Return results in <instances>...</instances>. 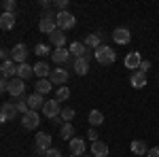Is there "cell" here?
<instances>
[{
	"mask_svg": "<svg viewBox=\"0 0 159 157\" xmlns=\"http://www.w3.org/2000/svg\"><path fill=\"white\" fill-rule=\"evenodd\" d=\"M74 117V109H70V106H64L61 109V115H60V119L64 121V123H70V119Z\"/></svg>",
	"mask_w": 159,
	"mask_h": 157,
	"instance_id": "obj_31",
	"label": "cell"
},
{
	"mask_svg": "<svg viewBox=\"0 0 159 157\" xmlns=\"http://www.w3.org/2000/svg\"><path fill=\"white\" fill-rule=\"evenodd\" d=\"M43 113H45V117L47 119H57L61 115V106H60V100H49V102H45V106H43Z\"/></svg>",
	"mask_w": 159,
	"mask_h": 157,
	"instance_id": "obj_4",
	"label": "cell"
},
{
	"mask_svg": "<svg viewBox=\"0 0 159 157\" xmlns=\"http://www.w3.org/2000/svg\"><path fill=\"white\" fill-rule=\"evenodd\" d=\"M140 64H142V58H140L138 51L127 53V58H125V68H129V70L134 72V68H140Z\"/></svg>",
	"mask_w": 159,
	"mask_h": 157,
	"instance_id": "obj_16",
	"label": "cell"
},
{
	"mask_svg": "<svg viewBox=\"0 0 159 157\" xmlns=\"http://www.w3.org/2000/svg\"><path fill=\"white\" fill-rule=\"evenodd\" d=\"M51 49L47 47V45H43V43H40V45H36V47H34V53H36V55H40V58H43V55H47V53H49Z\"/></svg>",
	"mask_w": 159,
	"mask_h": 157,
	"instance_id": "obj_34",
	"label": "cell"
},
{
	"mask_svg": "<svg viewBox=\"0 0 159 157\" xmlns=\"http://www.w3.org/2000/svg\"><path fill=\"white\" fill-rule=\"evenodd\" d=\"M74 72L79 74V76H83V74L89 72V58H79V60H74Z\"/></svg>",
	"mask_w": 159,
	"mask_h": 157,
	"instance_id": "obj_21",
	"label": "cell"
},
{
	"mask_svg": "<svg viewBox=\"0 0 159 157\" xmlns=\"http://www.w3.org/2000/svg\"><path fill=\"white\" fill-rule=\"evenodd\" d=\"M87 138H89V140H91V142H96V140H98V132H96V130H93V127H91V130H89V132H87Z\"/></svg>",
	"mask_w": 159,
	"mask_h": 157,
	"instance_id": "obj_37",
	"label": "cell"
},
{
	"mask_svg": "<svg viewBox=\"0 0 159 157\" xmlns=\"http://www.w3.org/2000/svg\"><path fill=\"white\" fill-rule=\"evenodd\" d=\"M49 149H51V136L47 132H38L36 134V153L45 155Z\"/></svg>",
	"mask_w": 159,
	"mask_h": 157,
	"instance_id": "obj_6",
	"label": "cell"
},
{
	"mask_svg": "<svg viewBox=\"0 0 159 157\" xmlns=\"http://www.w3.org/2000/svg\"><path fill=\"white\" fill-rule=\"evenodd\" d=\"M49 81L53 85H61V87H64V85H66V81H68V70H66V68H53Z\"/></svg>",
	"mask_w": 159,
	"mask_h": 157,
	"instance_id": "obj_11",
	"label": "cell"
},
{
	"mask_svg": "<svg viewBox=\"0 0 159 157\" xmlns=\"http://www.w3.org/2000/svg\"><path fill=\"white\" fill-rule=\"evenodd\" d=\"M129 149H132V153H134V155H148V146H147L144 140H134Z\"/></svg>",
	"mask_w": 159,
	"mask_h": 157,
	"instance_id": "obj_24",
	"label": "cell"
},
{
	"mask_svg": "<svg viewBox=\"0 0 159 157\" xmlns=\"http://www.w3.org/2000/svg\"><path fill=\"white\" fill-rule=\"evenodd\" d=\"M15 106H17V110L21 113V115H25V113H30V106H28V96H21L17 102H15Z\"/></svg>",
	"mask_w": 159,
	"mask_h": 157,
	"instance_id": "obj_30",
	"label": "cell"
},
{
	"mask_svg": "<svg viewBox=\"0 0 159 157\" xmlns=\"http://www.w3.org/2000/svg\"><path fill=\"white\" fill-rule=\"evenodd\" d=\"M100 43H102V36H100V34H89V36L85 38V45H87V49H91V51H96L98 47H102Z\"/></svg>",
	"mask_w": 159,
	"mask_h": 157,
	"instance_id": "obj_26",
	"label": "cell"
},
{
	"mask_svg": "<svg viewBox=\"0 0 159 157\" xmlns=\"http://www.w3.org/2000/svg\"><path fill=\"white\" fill-rule=\"evenodd\" d=\"M93 58H96L98 64H102V66H110L112 62L117 60V51H112L108 45H102V47H98L93 51Z\"/></svg>",
	"mask_w": 159,
	"mask_h": 157,
	"instance_id": "obj_1",
	"label": "cell"
},
{
	"mask_svg": "<svg viewBox=\"0 0 159 157\" xmlns=\"http://www.w3.org/2000/svg\"><path fill=\"white\" fill-rule=\"evenodd\" d=\"M51 60L55 62V64H66V62L70 60V49H55V51H51Z\"/></svg>",
	"mask_w": 159,
	"mask_h": 157,
	"instance_id": "obj_15",
	"label": "cell"
},
{
	"mask_svg": "<svg viewBox=\"0 0 159 157\" xmlns=\"http://www.w3.org/2000/svg\"><path fill=\"white\" fill-rule=\"evenodd\" d=\"M70 55H72L74 60H79V58H89V49H87L85 43H72L70 45Z\"/></svg>",
	"mask_w": 159,
	"mask_h": 157,
	"instance_id": "obj_13",
	"label": "cell"
},
{
	"mask_svg": "<svg viewBox=\"0 0 159 157\" xmlns=\"http://www.w3.org/2000/svg\"><path fill=\"white\" fill-rule=\"evenodd\" d=\"M68 98H70V89H68L66 85H64V87H60V89H57V96H55V100H60V102L64 100V102H66Z\"/></svg>",
	"mask_w": 159,
	"mask_h": 157,
	"instance_id": "obj_33",
	"label": "cell"
},
{
	"mask_svg": "<svg viewBox=\"0 0 159 157\" xmlns=\"http://www.w3.org/2000/svg\"><path fill=\"white\" fill-rule=\"evenodd\" d=\"M38 30L43 32V34H53L55 30H57V21H55V15H43L40 17V21H38Z\"/></svg>",
	"mask_w": 159,
	"mask_h": 157,
	"instance_id": "obj_2",
	"label": "cell"
},
{
	"mask_svg": "<svg viewBox=\"0 0 159 157\" xmlns=\"http://www.w3.org/2000/svg\"><path fill=\"white\" fill-rule=\"evenodd\" d=\"M70 153L83 157L81 153H85V140H83V138H72V140H70Z\"/></svg>",
	"mask_w": 159,
	"mask_h": 157,
	"instance_id": "obj_22",
	"label": "cell"
},
{
	"mask_svg": "<svg viewBox=\"0 0 159 157\" xmlns=\"http://www.w3.org/2000/svg\"><path fill=\"white\" fill-rule=\"evenodd\" d=\"M55 21H57V28H60V30H70V28H74V24H76L74 15L68 13V11H60L55 15Z\"/></svg>",
	"mask_w": 159,
	"mask_h": 157,
	"instance_id": "obj_3",
	"label": "cell"
},
{
	"mask_svg": "<svg viewBox=\"0 0 159 157\" xmlns=\"http://www.w3.org/2000/svg\"><path fill=\"white\" fill-rule=\"evenodd\" d=\"M83 157H93V155H83Z\"/></svg>",
	"mask_w": 159,
	"mask_h": 157,
	"instance_id": "obj_41",
	"label": "cell"
},
{
	"mask_svg": "<svg viewBox=\"0 0 159 157\" xmlns=\"http://www.w3.org/2000/svg\"><path fill=\"white\" fill-rule=\"evenodd\" d=\"M60 134H61V140H72V136H74V125H72V123H61Z\"/></svg>",
	"mask_w": 159,
	"mask_h": 157,
	"instance_id": "obj_27",
	"label": "cell"
},
{
	"mask_svg": "<svg viewBox=\"0 0 159 157\" xmlns=\"http://www.w3.org/2000/svg\"><path fill=\"white\" fill-rule=\"evenodd\" d=\"M0 28L2 30H13L15 28V15L13 13H2L0 15Z\"/></svg>",
	"mask_w": 159,
	"mask_h": 157,
	"instance_id": "obj_23",
	"label": "cell"
},
{
	"mask_svg": "<svg viewBox=\"0 0 159 157\" xmlns=\"http://www.w3.org/2000/svg\"><path fill=\"white\" fill-rule=\"evenodd\" d=\"M49 40H51V45H55V49H61L66 45V34H64V30L57 28L53 34H49Z\"/></svg>",
	"mask_w": 159,
	"mask_h": 157,
	"instance_id": "obj_19",
	"label": "cell"
},
{
	"mask_svg": "<svg viewBox=\"0 0 159 157\" xmlns=\"http://www.w3.org/2000/svg\"><path fill=\"white\" fill-rule=\"evenodd\" d=\"M148 157H159V146H155V149H148Z\"/></svg>",
	"mask_w": 159,
	"mask_h": 157,
	"instance_id": "obj_40",
	"label": "cell"
},
{
	"mask_svg": "<svg viewBox=\"0 0 159 157\" xmlns=\"http://www.w3.org/2000/svg\"><path fill=\"white\" fill-rule=\"evenodd\" d=\"M28 106H30V110H38V109L43 110V106H45V98L34 91L32 96L28 98Z\"/></svg>",
	"mask_w": 159,
	"mask_h": 157,
	"instance_id": "obj_20",
	"label": "cell"
},
{
	"mask_svg": "<svg viewBox=\"0 0 159 157\" xmlns=\"http://www.w3.org/2000/svg\"><path fill=\"white\" fill-rule=\"evenodd\" d=\"M0 72H2V79H15L17 76V64L13 60H9V62H2V66H0Z\"/></svg>",
	"mask_w": 159,
	"mask_h": 157,
	"instance_id": "obj_12",
	"label": "cell"
},
{
	"mask_svg": "<svg viewBox=\"0 0 159 157\" xmlns=\"http://www.w3.org/2000/svg\"><path fill=\"white\" fill-rule=\"evenodd\" d=\"M138 70H140V72H144V74H147L148 70H151V62H142V64H140V68H138Z\"/></svg>",
	"mask_w": 159,
	"mask_h": 157,
	"instance_id": "obj_38",
	"label": "cell"
},
{
	"mask_svg": "<svg viewBox=\"0 0 159 157\" xmlns=\"http://www.w3.org/2000/svg\"><path fill=\"white\" fill-rule=\"evenodd\" d=\"M25 91V83L24 79H19V76H15V79H11V83H9V94H11V98H21Z\"/></svg>",
	"mask_w": 159,
	"mask_h": 157,
	"instance_id": "obj_8",
	"label": "cell"
},
{
	"mask_svg": "<svg viewBox=\"0 0 159 157\" xmlns=\"http://www.w3.org/2000/svg\"><path fill=\"white\" fill-rule=\"evenodd\" d=\"M87 121L91 123V127L102 125V123H104V115H102L100 110H91V113H89V117H87Z\"/></svg>",
	"mask_w": 159,
	"mask_h": 157,
	"instance_id": "obj_29",
	"label": "cell"
},
{
	"mask_svg": "<svg viewBox=\"0 0 159 157\" xmlns=\"http://www.w3.org/2000/svg\"><path fill=\"white\" fill-rule=\"evenodd\" d=\"M32 68H34V74H36L38 79H47V76H51V72H53V68H49V64L43 62V60L36 62Z\"/></svg>",
	"mask_w": 159,
	"mask_h": 157,
	"instance_id": "obj_14",
	"label": "cell"
},
{
	"mask_svg": "<svg viewBox=\"0 0 159 157\" xmlns=\"http://www.w3.org/2000/svg\"><path fill=\"white\" fill-rule=\"evenodd\" d=\"M32 74H34V68H30L28 64H17V76H19V79L25 81V79H30Z\"/></svg>",
	"mask_w": 159,
	"mask_h": 157,
	"instance_id": "obj_28",
	"label": "cell"
},
{
	"mask_svg": "<svg viewBox=\"0 0 159 157\" xmlns=\"http://www.w3.org/2000/svg\"><path fill=\"white\" fill-rule=\"evenodd\" d=\"M38 123H40V119H38L36 110H30V113L21 115V125L25 130H34V127H38Z\"/></svg>",
	"mask_w": 159,
	"mask_h": 157,
	"instance_id": "obj_9",
	"label": "cell"
},
{
	"mask_svg": "<svg viewBox=\"0 0 159 157\" xmlns=\"http://www.w3.org/2000/svg\"><path fill=\"white\" fill-rule=\"evenodd\" d=\"M51 81H47V79H38L36 85H34V89H36V94H40V96H45V94H49L51 91Z\"/></svg>",
	"mask_w": 159,
	"mask_h": 157,
	"instance_id": "obj_25",
	"label": "cell"
},
{
	"mask_svg": "<svg viewBox=\"0 0 159 157\" xmlns=\"http://www.w3.org/2000/svg\"><path fill=\"white\" fill-rule=\"evenodd\" d=\"M45 157H61V151H60V149H55V146H51L49 151L45 153Z\"/></svg>",
	"mask_w": 159,
	"mask_h": 157,
	"instance_id": "obj_35",
	"label": "cell"
},
{
	"mask_svg": "<svg viewBox=\"0 0 159 157\" xmlns=\"http://www.w3.org/2000/svg\"><path fill=\"white\" fill-rule=\"evenodd\" d=\"M9 83H11L9 79H2V81H0V91H2V94H9Z\"/></svg>",
	"mask_w": 159,
	"mask_h": 157,
	"instance_id": "obj_36",
	"label": "cell"
},
{
	"mask_svg": "<svg viewBox=\"0 0 159 157\" xmlns=\"http://www.w3.org/2000/svg\"><path fill=\"white\" fill-rule=\"evenodd\" d=\"M17 2L15 0H2V13H15Z\"/></svg>",
	"mask_w": 159,
	"mask_h": 157,
	"instance_id": "obj_32",
	"label": "cell"
},
{
	"mask_svg": "<svg viewBox=\"0 0 159 157\" xmlns=\"http://www.w3.org/2000/svg\"><path fill=\"white\" fill-rule=\"evenodd\" d=\"M112 40H115L117 45H127V43L132 40V32H129L127 28H115V32H112Z\"/></svg>",
	"mask_w": 159,
	"mask_h": 157,
	"instance_id": "obj_10",
	"label": "cell"
},
{
	"mask_svg": "<svg viewBox=\"0 0 159 157\" xmlns=\"http://www.w3.org/2000/svg\"><path fill=\"white\" fill-rule=\"evenodd\" d=\"M28 47H25L24 43H17L15 47H13L11 51V60L15 62V64H25V60H28Z\"/></svg>",
	"mask_w": 159,
	"mask_h": 157,
	"instance_id": "obj_5",
	"label": "cell"
},
{
	"mask_svg": "<svg viewBox=\"0 0 159 157\" xmlns=\"http://www.w3.org/2000/svg\"><path fill=\"white\" fill-rule=\"evenodd\" d=\"M129 83H132V87H136V89H142V87L147 85V74L140 72V70H134L132 76H129Z\"/></svg>",
	"mask_w": 159,
	"mask_h": 157,
	"instance_id": "obj_17",
	"label": "cell"
},
{
	"mask_svg": "<svg viewBox=\"0 0 159 157\" xmlns=\"http://www.w3.org/2000/svg\"><path fill=\"white\" fill-rule=\"evenodd\" d=\"M70 157H79V155H70Z\"/></svg>",
	"mask_w": 159,
	"mask_h": 157,
	"instance_id": "obj_42",
	"label": "cell"
},
{
	"mask_svg": "<svg viewBox=\"0 0 159 157\" xmlns=\"http://www.w3.org/2000/svg\"><path fill=\"white\" fill-rule=\"evenodd\" d=\"M91 155H93V157H106V155H108V145L102 142V140L91 142Z\"/></svg>",
	"mask_w": 159,
	"mask_h": 157,
	"instance_id": "obj_18",
	"label": "cell"
},
{
	"mask_svg": "<svg viewBox=\"0 0 159 157\" xmlns=\"http://www.w3.org/2000/svg\"><path fill=\"white\" fill-rule=\"evenodd\" d=\"M19 115V110L15 106V102H2V109H0V121H11Z\"/></svg>",
	"mask_w": 159,
	"mask_h": 157,
	"instance_id": "obj_7",
	"label": "cell"
},
{
	"mask_svg": "<svg viewBox=\"0 0 159 157\" xmlns=\"http://www.w3.org/2000/svg\"><path fill=\"white\" fill-rule=\"evenodd\" d=\"M55 4L60 7V11H66V7H68V0H57Z\"/></svg>",
	"mask_w": 159,
	"mask_h": 157,
	"instance_id": "obj_39",
	"label": "cell"
}]
</instances>
